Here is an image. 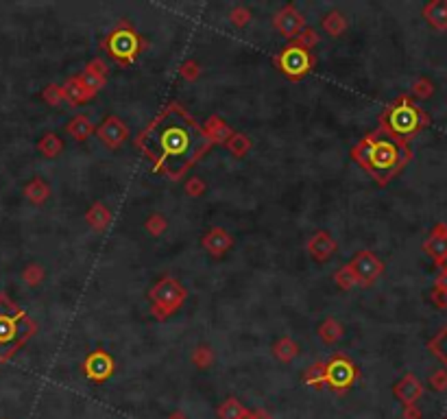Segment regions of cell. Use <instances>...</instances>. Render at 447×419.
Returning a JSON list of instances; mask_svg holds the SVG:
<instances>
[{"label": "cell", "mask_w": 447, "mask_h": 419, "mask_svg": "<svg viewBox=\"0 0 447 419\" xmlns=\"http://www.w3.org/2000/svg\"><path fill=\"white\" fill-rule=\"evenodd\" d=\"M135 147L153 173L177 181L212 149V140L192 114L173 101L137 133Z\"/></svg>", "instance_id": "1"}, {"label": "cell", "mask_w": 447, "mask_h": 419, "mask_svg": "<svg viewBox=\"0 0 447 419\" xmlns=\"http://www.w3.org/2000/svg\"><path fill=\"white\" fill-rule=\"evenodd\" d=\"M352 160L371 175L375 184L386 186L406 169V164L412 160V149L408 142H401L378 127L362 136V140L352 147Z\"/></svg>", "instance_id": "2"}, {"label": "cell", "mask_w": 447, "mask_h": 419, "mask_svg": "<svg viewBox=\"0 0 447 419\" xmlns=\"http://www.w3.org/2000/svg\"><path fill=\"white\" fill-rule=\"evenodd\" d=\"M430 124L426 111L415 103L412 96L401 94L393 103H388L380 114V129L393 138L408 142L417 133H421Z\"/></svg>", "instance_id": "3"}, {"label": "cell", "mask_w": 447, "mask_h": 419, "mask_svg": "<svg viewBox=\"0 0 447 419\" xmlns=\"http://www.w3.org/2000/svg\"><path fill=\"white\" fill-rule=\"evenodd\" d=\"M33 334V321L16 304H11L5 295H0V358H9Z\"/></svg>", "instance_id": "4"}, {"label": "cell", "mask_w": 447, "mask_h": 419, "mask_svg": "<svg viewBox=\"0 0 447 419\" xmlns=\"http://www.w3.org/2000/svg\"><path fill=\"white\" fill-rule=\"evenodd\" d=\"M101 48L107 53L111 62H116L122 68H129L137 62L140 53L146 48V41L129 24V20H120L118 26H114L101 39Z\"/></svg>", "instance_id": "5"}, {"label": "cell", "mask_w": 447, "mask_h": 419, "mask_svg": "<svg viewBox=\"0 0 447 419\" xmlns=\"http://www.w3.org/2000/svg\"><path fill=\"white\" fill-rule=\"evenodd\" d=\"M188 297L186 288L181 286L175 277L166 275L162 279H158L155 284L151 286L149 290V299H151V313L155 319L164 321L166 317L175 315L181 306H184Z\"/></svg>", "instance_id": "6"}, {"label": "cell", "mask_w": 447, "mask_h": 419, "mask_svg": "<svg viewBox=\"0 0 447 419\" xmlns=\"http://www.w3.org/2000/svg\"><path fill=\"white\" fill-rule=\"evenodd\" d=\"M275 68L282 73L286 79L290 81H301L305 75H310L314 66H316V57L314 53L303 48L297 41H290L288 46H284L279 50L275 57H273Z\"/></svg>", "instance_id": "7"}, {"label": "cell", "mask_w": 447, "mask_h": 419, "mask_svg": "<svg viewBox=\"0 0 447 419\" xmlns=\"http://www.w3.org/2000/svg\"><path fill=\"white\" fill-rule=\"evenodd\" d=\"M356 380H358V367L347 354L336 352L325 362V384L332 391L343 393V391H347Z\"/></svg>", "instance_id": "8"}, {"label": "cell", "mask_w": 447, "mask_h": 419, "mask_svg": "<svg viewBox=\"0 0 447 419\" xmlns=\"http://www.w3.org/2000/svg\"><path fill=\"white\" fill-rule=\"evenodd\" d=\"M349 267L354 269L358 282L362 286H371L375 279H380L384 273V262L373 254V251H358V254L349 260Z\"/></svg>", "instance_id": "9"}, {"label": "cell", "mask_w": 447, "mask_h": 419, "mask_svg": "<svg viewBox=\"0 0 447 419\" xmlns=\"http://www.w3.org/2000/svg\"><path fill=\"white\" fill-rule=\"evenodd\" d=\"M83 373H86V378L92 380V382H105L109 380L111 375H114V358H111L105 349H94L86 356L83 360Z\"/></svg>", "instance_id": "10"}, {"label": "cell", "mask_w": 447, "mask_h": 419, "mask_svg": "<svg viewBox=\"0 0 447 419\" xmlns=\"http://www.w3.org/2000/svg\"><path fill=\"white\" fill-rule=\"evenodd\" d=\"M273 26L275 29L282 33L286 39H292L295 41L299 37V33L305 29V18L301 16V11L295 7V5H284L282 9H279L275 13V18H273Z\"/></svg>", "instance_id": "11"}, {"label": "cell", "mask_w": 447, "mask_h": 419, "mask_svg": "<svg viewBox=\"0 0 447 419\" xmlns=\"http://www.w3.org/2000/svg\"><path fill=\"white\" fill-rule=\"evenodd\" d=\"M96 136H99L101 142L107 147V149H120L124 142H127V138H129V129H127V124H124L118 116L114 114H109L105 116V120L99 124V129L94 131Z\"/></svg>", "instance_id": "12"}, {"label": "cell", "mask_w": 447, "mask_h": 419, "mask_svg": "<svg viewBox=\"0 0 447 419\" xmlns=\"http://www.w3.org/2000/svg\"><path fill=\"white\" fill-rule=\"evenodd\" d=\"M107 75H109L107 64H105L101 57L90 59L88 66L83 68V73L79 75V79H81V83H83V88H86V92L90 94V99H92V96L99 94V92L107 86Z\"/></svg>", "instance_id": "13"}, {"label": "cell", "mask_w": 447, "mask_h": 419, "mask_svg": "<svg viewBox=\"0 0 447 419\" xmlns=\"http://www.w3.org/2000/svg\"><path fill=\"white\" fill-rule=\"evenodd\" d=\"M395 398L403 404V407H415V402L424 395V384L415 373H406L403 378L393 387Z\"/></svg>", "instance_id": "14"}, {"label": "cell", "mask_w": 447, "mask_h": 419, "mask_svg": "<svg viewBox=\"0 0 447 419\" xmlns=\"http://www.w3.org/2000/svg\"><path fill=\"white\" fill-rule=\"evenodd\" d=\"M201 245L214 258H222L234 247V239L229 236V232H225L222 227H212V230L205 232V236L201 239Z\"/></svg>", "instance_id": "15"}, {"label": "cell", "mask_w": 447, "mask_h": 419, "mask_svg": "<svg viewBox=\"0 0 447 419\" xmlns=\"http://www.w3.org/2000/svg\"><path fill=\"white\" fill-rule=\"evenodd\" d=\"M336 249H339L336 241H334L325 230L314 232V236L308 241V254H310L316 262L330 260L334 254H336Z\"/></svg>", "instance_id": "16"}, {"label": "cell", "mask_w": 447, "mask_h": 419, "mask_svg": "<svg viewBox=\"0 0 447 419\" xmlns=\"http://www.w3.org/2000/svg\"><path fill=\"white\" fill-rule=\"evenodd\" d=\"M424 251L441 267V262L447 258V225L445 223L435 225V230L428 236V241L424 243Z\"/></svg>", "instance_id": "17"}, {"label": "cell", "mask_w": 447, "mask_h": 419, "mask_svg": "<svg viewBox=\"0 0 447 419\" xmlns=\"http://www.w3.org/2000/svg\"><path fill=\"white\" fill-rule=\"evenodd\" d=\"M203 131L207 133L209 140H212V145H225L227 140L231 138V133H234L229 124L222 120L220 116H216V114H212V116L205 120Z\"/></svg>", "instance_id": "18"}, {"label": "cell", "mask_w": 447, "mask_h": 419, "mask_svg": "<svg viewBox=\"0 0 447 419\" xmlns=\"http://www.w3.org/2000/svg\"><path fill=\"white\" fill-rule=\"evenodd\" d=\"M61 92H64V96H66V101H68L70 107H79V105L90 101V94L86 92V88H83L79 75L66 79V83L61 86Z\"/></svg>", "instance_id": "19"}, {"label": "cell", "mask_w": 447, "mask_h": 419, "mask_svg": "<svg viewBox=\"0 0 447 419\" xmlns=\"http://www.w3.org/2000/svg\"><path fill=\"white\" fill-rule=\"evenodd\" d=\"M94 131H96V127H94V122L90 120L88 114H77L73 120L66 124V133L73 138V140H77V142L88 140Z\"/></svg>", "instance_id": "20"}, {"label": "cell", "mask_w": 447, "mask_h": 419, "mask_svg": "<svg viewBox=\"0 0 447 419\" xmlns=\"http://www.w3.org/2000/svg\"><path fill=\"white\" fill-rule=\"evenodd\" d=\"M424 18L437 31H447V0H432L424 7Z\"/></svg>", "instance_id": "21"}, {"label": "cell", "mask_w": 447, "mask_h": 419, "mask_svg": "<svg viewBox=\"0 0 447 419\" xmlns=\"http://www.w3.org/2000/svg\"><path fill=\"white\" fill-rule=\"evenodd\" d=\"M86 221L90 223L92 230L103 232L111 223V212L107 210V205H103L101 201H96V203H92V207L86 212Z\"/></svg>", "instance_id": "22"}, {"label": "cell", "mask_w": 447, "mask_h": 419, "mask_svg": "<svg viewBox=\"0 0 447 419\" xmlns=\"http://www.w3.org/2000/svg\"><path fill=\"white\" fill-rule=\"evenodd\" d=\"M321 26H323V31L330 37H341L347 31V18L343 16L339 9H334V11L325 13L323 20H321Z\"/></svg>", "instance_id": "23"}, {"label": "cell", "mask_w": 447, "mask_h": 419, "mask_svg": "<svg viewBox=\"0 0 447 419\" xmlns=\"http://www.w3.org/2000/svg\"><path fill=\"white\" fill-rule=\"evenodd\" d=\"M343 334H345V328H343L341 321H336V319H325L323 324L318 326V339L323 341L325 345L339 343L343 339Z\"/></svg>", "instance_id": "24"}, {"label": "cell", "mask_w": 447, "mask_h": 419, "mask_svg": "<svg viewBox=\"0 0 447 419\" xmlns=\"http://www.w3.org/2000/svg\"><path fill=\"white\" fill-rule=\"evenodd\" d=\"M273 356L282 362H290L292 358L299 356V345L290 337H282L277 343H273Z\"/></svg>", "instance_id": "25"}, {"label": "cell", "mask_w": 447, "mask_h": 419, "mask_svg": "<svg viewBox=\"0 0 447 419\" xmlns=\"http://www.w3.org/2000/svg\"><path fill=\"white\" fill-rule=\"evenodd\" d=\"M37 151L44 158H57L64 151V140L57 133H46V136H41V140L37 142Z\"/></svg>", "instance_id": "26"}, {"label": "cell", "mask_w": 447, "mask_h": 419, "mask_svg": "<svg viewBox=\"0 0 447 419\" xmlns=\"http://www.w3.org/2000/svg\"><path fill=\"white\" fill-rule=\"evenodd\" d=\"M428 349L435 354L447 369V324L441 328V332H437L435 337L428 341Z\"/></svg>", "instance_id": "27"}, {"label": "cell", "mask_w": 447, "mask_h": 419, "mask_svg": "<svg viewBox=\"0 0 447 419\" xmlns=\"http://www.w3.org/2000/svg\"><path fill=\"white\" fill-rule=\"evenodd\" d=\"M225 149L231 153L234 158H245L251 151V138L247 133H231V138L225 142Z\"/></svg>", "instance_id": "28"}, {"label": "cell", "mask_w": 447, "mask_h": 419, "mask_svg": "<svg viewBox=\"0 0 447 419\" xmlns=\"http://www.w3.org/2000/svg\"><path fill=\"white\" fill-rule=\"evenodd\" d=\"M24 192H26V197H29L33 203L41 205V203H44V201L50 197V186L44 184L41 179H33L31 184H26Z\"/></svg>", "instance_id": "29"}, {"label": "cell", "mask_w": 447, "mask_h": 419, "mask_svg": "<svg viewBox=\"0 0 447 419\" xmlns=\"http://www.w3.org/2000/svg\"><path fill=\"white\" fill-rule=\"evenodd\" d=\"M334 282H336V286L343 288V290H352L354 286L360 284L358 277H356V273H354V269L349 267V262L345 264V267H341L336 273H334Z\"/></svg>", "instance_id": "30"}, {"label": "cell", "mask_w": 447, "mask_h": 419, "mask_svg": "<svg viewBox=\"0 0 447 419\" xmlns=\"http://www.w3.org/2000/svg\"><path fill=\"white\" fill-rule=\"evenodd\" d=\"M303 380H305V384H310V387H314V389H321L325 384V362H314V365L310 367V369H305V373H303Z\"/></svg>", "instance_id": "31"}, {"label": "cell", "mask_w": 447, "mask_h": 419, "mask_svg": "<svg viewBox=\"0 0 447 419\" xmlns=\"http://www.w3.org/2000/svg\"><path fill=\"white\" fill-rule=\"evenodd\" d=\"M41 99L53 107H66L68 105L66 96L61 92V86H55V83H48V86L41 90Z\"/></svg>", "instance_id": "32"}, {"label": "cell", "mask_w": 447, "mask_h": 419, "mask_svg": "<svg viewBox=\"0 0 447 419\" xmlns=\"http://www.w3.org/2000/svg\"><path fill=\"white\" fill-rule=\"evenodd\" d=\"M247 415V411L242 409V404L236 400V398H229L222 407L218 409V417L220 419H242Z\"/></svg>", "instance_id": "33"}, {"label": "cell", "mask_w": 447, "mask_h": 419, "mask_svg": "<svg viewBox=\"0 0 447 419\" xmlns=\"http://www.w3.org/2000/svg\"><path fill=\"white\" fill-rule=\"evenodd\" d=\"M192 362H194V365H197L199 369L212 367V362H214V352H212V347H207V345L194 347V352H192Z\"/></svg>", "instance_id": "34"}, {"label": "cell", "mask_w": 447, "mask_h": 419, "mask_svg": "<svg viewBox=\"0 0 447 419\" xmlns=\"http://www.w3.org/2000/svg\"><path fill=\"white\" fill-rule=\"evenodd\" d=\"M412 94L417 96V99H430L432 94H435V83H432L430 79L426 77H419L412 81Z\"/></svg>", "instance_id": "35"}, {"label": "cell", "mask_w": 447, "mask_h": 419, "mask_svg": "<svg viewBox=\"0 0 447 419\" xmlns=\"http://www.w3.org/2000/svg\"><path fill=\"white\" fill-rule=\"evenodd\" d=\"M144 227H146V232L151 234V236H162L166 230H169V221H166L162 214H153V216H149L146 218V223H144Z\"/></svg>", "instance_id": "36"}, {"label": "cell", "mask_w": 447, "mask_h": 419, "mask_svg": "<svg viewBox=\"0 0 447 419\" xmlns=\"http://www.w3.org/2000/svg\"><path fill=\"white\" fill-rule=\"evenodd\" d=\"M318 39H321V37H318V33H316V31L312 29V26H305V29H303V31L299 33V37H297L295 41H297V44H301L303 48L312 50V48H314V46L318 44Z\"/></svg>", "instance_id": "37"}, {"label": "cell", "mask_w": 447, "mask_h": 419, "mask_svg": "<svg viewBox=\"0 0 447 419\" xmlns=\"http://www.w3.org/2000/svg\"><path fill=\"white\" fill-rule=\"evenodd\" d=\"M184 190H186V194H190V197H201V194H205V190H207V184L201 177H190L184 184Z\"/></svg>", "instance_id": "38"}, {"label": "cell", "mask_w": 447, "mask_h": 419, "mask_svg": "<svg viewBox=\"0 0 447 419\" xmlns=\"http://www.w3.org/2000/svg\"><path fill=\"white\" fill-rule=\"evenodd\" d=\"M229 20H231V24L234 26H247L249 24V20H251V11L247 9V7H234L231 11H229Z\"/></svg>", "instance_id": "39"}, {"label": "cell", "mask_w": 447, "mask_h": 419, "mask_svg": "<svg viewBox=\"0 0 447 419\" xmlns=\"http://www.w3.org/2000/svg\"><path fill=\"white\" fill-rule=\"evenodd\" d=\"M181 77L188 79V81H197L201 77V64L194 62V59H188L181 64Z\"/></svg>", "instance_id": "40"}, {"label": "cell", "mask_w": 447, "mask_h": 419, "mask_svg": "<svg viewBox=\"0 0 447 419\" xmlns=\"http://www.w3.org/2000/svg\"><path fill=\"white\" fill-rule=\"evenodd\" d=\"M430 387L435 391H447V369L445 367L430 373Z\"/></svg>", "instance_id": "41"}, {"label": "cell", "mask_w": 447, "mask_h": 419, "mask_svg": "<svg viewBox=\"0 0 447 419\" xmlns=\"http://www.w3.org/2000/svg\"><path fill=\"white\" fill-rule=\"evenodd\" d=\"M24 279H26V284L37 286L41 279H44V269H41L39 264H31V267L24 271Z\"/></svg>", "instance_id": "42"}, {"label": "cell", "mask_w": 447, "mask_h": 419, "mask_svg": "<svg viewBox=\"0 0 447 419\" xmlns=\"http://www.w3.org/2000/svg\"><path fill=\"white\" fill-rule=\"evenodd\" d=\"M430 299H432V304L437 306V308H441V310L447 308V290L445 288L435 286V288H432V292H430Z\"/></svg>", "instance_id": "43"}, {"label": "cell", "mask_w": 447, "mask_h": 419, "mask_svg": "<svg viewBox=\"0 0 447 419\" xmlns=\"http://www.w3.org/2000/svg\"><path fill=\"white\" fill-rule=\"evenodd\" d=\"M403 419H421V413H419L417 407H406V411H403Z\"/></svg>", "instance_id": "44"}, {"label": "cell", "mask_w": 447, "mask_h": 419, "mask_svg": "<svg viewBox=\"0 0 447 419\" xmlns=\"http://www.w3.org/2000/svg\"><path fill=\"white\" fill-rule=\"evenodd\" d=\"M435 286H439V288H445V290H447V275H443V273H441V275L437 277Z\"/></svg>", "instance_id": "45"}, {"label": "cell", "mask_w": 447, "mask_h": 419, "mask_svg": "<svg viewBox=\"0 0 447 419\" xmlns=\"http://www.w3.org/2000/svg\"><path fill=\"white\" fill-rule=\"evenodd\" d=\"M254 419H271V417H269L267 413H264V411H260L258 415H254Z\"/></svg>", "instance_id": "46"}, {"label": "cell", "mask_w": 447, "mask_h": 419, "mask_svg": "<svg viewBox=\"0 0 447 419\" xmlns=\"http://www.w3.org/2000/svg\"><path fill=\"white\" fill-rule=\"evenodd\" d=\"M441 273H443V275H447V258L441 262Z\"/></svg>", "instance_id": "47"}, {"label": "cell", "mask_w": 447, "mask_h": 419, "mask_svg": "<svg viewBox=\"0 0 447 419\" xmlns=\"http://www.w3.org/2000/svg\"><path fill=\"white\" fill-rule=\"evenodd\" d=\"M445 419H447V417H445Z\"/></svg>", "instance_id": "48"}]
</instances>
